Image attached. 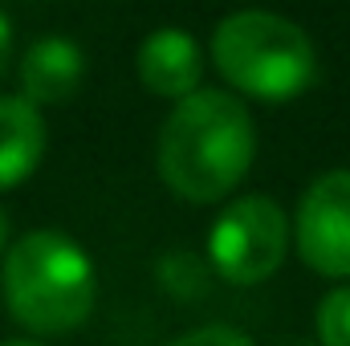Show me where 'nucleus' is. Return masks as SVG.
I'll use <instances>...</instances> for the list:
<instances>
[{"label":"nucleus","instance_id":"nucleus-9","mask_svg":"<svg viewBox=\"0 0 350 346\" xmlns=\"http://www.w3.org/2000/svg\"><path fill=\"white\" fill-rule=\"evenodd\" d=\"M314 322L322 346H350V285H338L322 297Z\"/></svg>","mask_w":350,"mask_h":346},{"label":"nucleus","instance_id":"nucleus-3","mask_svg":"<svg viewBox=\"0 0 350 346\" xmlns=\"http://www.w3.org/2000/svg\"><path fill=\"white\" fill-rule=\"evenodd\" d=\"M212 62L228 86L261 102H289L318 78V53L306 29L265 8H245L220 21L212 33Z\"/></svg>","mask_w":350,"mask_h":346},{"label":"nucleus","instance_id":"nucleus-7","mask_svg":"<svg viewBox=\"0 0 350 346\" xmlns=\"http://www.w3.org/2000/svg\"><path fill=\"white\" fill-rule=\"evenodd\" d=\"M86 74V57L70 37H41L21 57V98H29L37 110L70 102Z\"/></svg>","mask_w":350,"mask_h":346},{"label":"nucleus","instance_id":"nucleus-10","mask_svg":"<svg viewBox=\"0 0 350 346\" xmlns=\"http://www.w3.org/2000/svg\"><path fill=\"white\" fill-rule=\"evenodd\" d=\"M172 346H257V343H253L249 334L232 330V326H200V330L175 338Z\"/></svg>","mask_w":350,"mask_h":346},{"label":"nucleus","instance_id":"nucleus-13","mask_svg":"<svg viewBox=\"0 0 350 346\" xmlns=\"http://www.w3.org/2000/svg\"><path fill=\"white\" fill-rule=\"evenodd\" d=\"M0 346H45V343H37V338H8V343H0Z\"/></svg>","mask_w":350,"mask_h":346},{"label":"nucleus","instance_id":"nucleus-5","mask_svg":"<svg viewBox=\"0 0 350 346\" xmlns=\"http://www.w3.org/2000/svg\"><path fill=\"white\" fill-rule=\"evenodd\" d=\"M293 241L301 261L334 281L350 277V168L318 175L293 216Z\"/></svg>","mask_w":350,"mask_h":346},{"label":"nucleus","instance_id":"nucleus-12","mask_svg":"<svg viewBox=\"0 0 350 346\" xmlns=\"http://www.w3.org/2000/svg\"><path fill=\"white\" fill-rule=\"evenodd\" d=\"M8 253V212L0 208V257Z\"/></svg>","mask_w":350,"mask_h":346},{"label":"nucleus","instance_id":"nucleus-11","mask_svg":"<svg viewBox=\"0 0 350 346\" xmlns=\"http://www.w3.org/2000/svg\"><path fill=\"white\" fill-rule=\"evenodd\" d=\"M8 62H12V25H8V16L0 12V78H4Z\"/></svg>","mask_w":350,"mask_h":346},{"label":"nucleus","instance_id":"nucleus-6","mask_svg":"<svg viewBox=\"0 0 350 346\" xmlns=\"http://www.w3.org/2000/svg\"><path fill=\"white\" fill-rule=\"evenodd\" d=\"M200 74H204V53L196 37L183 29H159L139 45V78L159 98L183 102L187 94H196Z\"/></svg>","mask_w":350,"mask_h":346},{"label":"nucleus","instance_id":"nucleus-4","mask_svg":"<svg viewBox=\"0 0 350 346\" xmlns=\"http://www.w3.org/2000/svg\"><path fill=\"white\" fill-rule=\"evenodd\" d=\"M289 253V216L269 196L232 200L208 237V257L216 273L232 285H261L269 281Z\"/></svg>","mask_w":350,"mask_h":346},{"label":"nucleus","instance_id":"nucleus-8","mask_svg":"<svg viewBox=\"0 0 350 346\" xmlns=\"http://www.w3.org/2000/svg\"><path fill=\"white\" fill-rule=\"evenodd\" d=\"M45 118L21 94H0V191L25 183L45 159Z\"/></svg>","mask_w":350,"mask_h":346},{"label":"nucleus","instance_id":"nucleus-1","mask_svg":"<svg viewBox=\"0 0 350 346\" xmlns=\"http://www.w3.org/2000/svg\"><path fill=\"white\" fill-rule=\"evenodd\" d=\"M257 131L245 110L224 90H196L175 102L159 131V175L175 196L191 204L224 200L253 168Z\"/></svg>","mask_w":350,"mask_h":346},{"label":"nucleus","instance_id":"nucleus-2","mask_svg":"<svg viewBox=\"0 0 350 346\" xmlns=\"http://www.w3.org/2000/svg\"><path fill=\"white\" fill-rule=\"evenodd\" d=\"M0 293L16 326L37 338H62L86 326L98 302V277L86 249L57 232L37 228L8 245L0 265Z\"/></svg>","mask_w":350,"mask_h":346}]
</instances>
